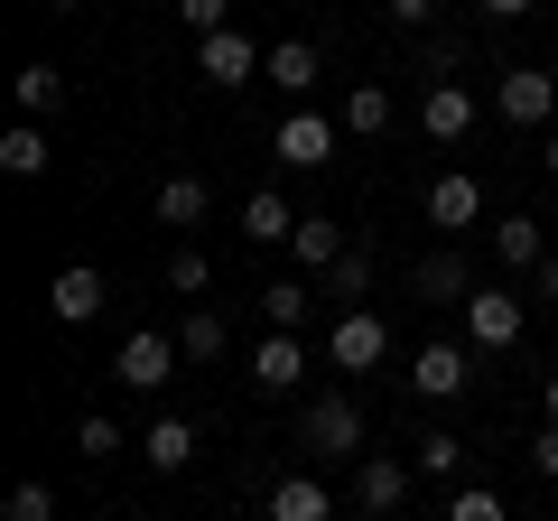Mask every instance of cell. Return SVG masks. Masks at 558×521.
<instances>
[{
	"label": "cell",
	"mask_w": 558,
	"mask_h": 521,
	"mask_svg": "<svg viewBox=\"0 0 558 521\" xmlns=\"http://www.w3.org/2000/svg\"><path fill=\"white\" fill-rule=\"evenodd\" d=\"M418 299H447V307H465V299H475V270H465L457 252H428V260H418Z\"/></svg>",
	"instance_id": "obj_21"
},
{
	"label": "cell",
	"mask_w": 558,
	"mask_h": 521,
	"mask_svg": "<svg viewBox=\"0 0 558 521\" xmlns=\"http://www.w3.org/2000/svg\"><path fill=\"white\" fill-rule=\"evenodd\" d=\"M168 289H178V299H205V289H215V260H205L196 242H178V252H168Z\"/></svg>",
	"instance_id": "obj_27"
},
{
	"label": "cell",
	"mask_w": 558,
	"mask_h": 521,
	"mask_svg": "<svg viewBox=\"0 0 558 521\" xmlns=\"http://www.w3.org/2000/svg\"><path fill=\"white\" fill-rule=\"evenodd\" d=\"M336 121H344V141H373V131H391V94H381V84H354V94L336 102Z\"/></svg>",
	"instance_id": "obj_22"
},
{
	"label": "cell",
	"mask_w": 558,
	"mask_h": 521,
	"mask_svg": "<svg viewBox=\"0 0 558 521\" xmlns=\"http://www.w3.org/2000/svg\"><path fill=\"white\" fill-rule=\"evenodd\" d=\"M10 102H20V121H47L65 102V75L57 65H20V84H10Z\"/></svg>",
	"instance_id": "obj_23"
},
{
	"label": "cell",
	"mask_w": 558,
	"mask_h": 521,
	"mask_svg": "<svg viewBox=\"0 0 558 521\" xmlns=\"http://www.w3.org/2000/svg\"><path fill=\"white\" fill-rule=\"evenodd\" d=\"M418 121H428V141L457 149L465 131H475V94H465V84H428V94H418Z\"/></svg>",
	"instance_id": "obj_12"
},
{
	"label": "cell",
	"mask_w": 558,
	"mask_h": 521,
	"mask_svg": "<svg viewBox=\"0 0 558 521\" xmlns=\"http://www.w3.org/2000/svg\"><path fill=\"white\" fill-rule=\"evenodd\" d=\"M381 10H391L400 28H428V20H438V0H381Z\"/></svg>",
	"instance_id": "obj_35"
},
{
	"label": "cell",
	"mask_w": 558,
	"mask_h": 521,
	"mask_svg": "<svg viewBox=\"0 0 558 521\" xmlns=\"http://www.w3.org/2000/svg\"><path fill=\"white\" fill-rule=\"evenodd\" d=\"M336 141H344V121L289 112V121H279V168H326V159H336Z\"/></svg>",
	"instance_id": "obj_7"
},
{
	"label": "cell",
	"mask_w": 558,
	"mask_h": 521,
	"mask_svg": "<svg viewBox=\"0 0 558 521\" xmlns=\"http://www.w3.org/2000/svg\"><path fill=\"white\" fill-rule=\"evenodd\" d=\"M270 521H336V494L317 475H279L270 484Z\"/></svg>",
	"instance_id": "obj_17"
},
{
	"label": "cell",
	"mask_w": 558,
	"mask_h": 521,
	"mask_svg": "<svg viewBox=\"0 0 558 521\" xmlns=\"http://www.w3.org/2000/svg\"><path fill=\"white\" fill-rule=\"evenodd\" d=\"M484 10H494V20H521V10H539V0H484Z\"/></svg>",
	"instance_id": "obj_37"
},
{
	"label": "cell",
	"mask_w": 558,
	"mask_h": 521,
	"mask_svg": "<svg viewBox=\"0 0 558 521\" xmlns=\"http://www.w3.org/2000/svg\"><path fill=\"white\" fill-rule=\"evenodd\" d=\"M0 521H57V494H47V484H10Z\"/></svg>",
	"instance_id": "obj_32"
},
{
	"label": "cell",
	"mask_w": 558,
	"mask_h": 521,
	"mask_svg": "<svg viewBox=\"0 0 558 521\" xmlns=\"http://www.w3.org/2000/svg\"><path fill=\"white\" fill-rule=\"evenodd\" d=\"M539 401H549V420H558V373H549V391H539Z\"/></svg>",
	"instance_id": "obj_39"
},
{
	"label": "cell",
	"mask_w": 558,
	"mask_h": 521,
	"mask_svg": "<svg viewBox=\"0 0 558 521\" xmlns=\"http://www.w3.org/2000/svg\"><path fill=\"white\" fill-rule=\"evenodd\" d=\"M410 475L418 465H400V457H363L354 465V502L363 512H400V502H410Z\"/></svg>",
	"instance_id": "obj_11"
},
{
	"label": "cell",
	"mask_w": 558,
	"mask_h": 521,
	"mask_svg": "<svg viewBox=\"0 0 558 521\" xmlns=\"http://www.w3.org/2000/svg\"><path fill=\"white\" fill-rule=\"evenodd\" d=\"M465 381H475V373H465V344H418V363H410L418 401H457Z\"/></svg>",
	"instance_id": "obj_10"
},
{
	"label": "cell",
	"mask_w": 558,
	"mask_h": 521,
	"mask_svg": "<svg viewBox=\"0 0 558 521\" xmlns=\"http://www.w3.org/2000/svg\"><path fill=\"white\" fill-rule=\"evenodd\" d=\"M289 252H299V270H317V280H326V270H336L354 242H344V223H336V215H299V242H289Z\"/></svg>",
	"instance_id": "obj_16"
},
{
	"label": "cell",
	"mask_w": 558,
	"mask_h": 521,
	"mask_svg": "<svg viewBox=\"0 0 558 521\" xmlns=\"http://www.w3.org/2000/svg\"><path fill=\"white\" fill-rule=\"evenodd\" d=\"M140 457L159 465V475H186V465H196V420H178V410H168V420H149Z\"/></svg>",
	"instance_id": "obj_14"
},
{
	"label": "cell",
	"mask_w": 558,
	"mask_h": 521,
	"mask_svg": "<svg viewBox=\"0 0 558 521\" xmlns=\"http://www.w3.org/2000/svg\"><path fill=\"white\" fill-rule=\"evenodd\" d=\"M363 289H373V252H363V242H354V252H344L336 270H326V299H344V307H354Z\"/></svg>",
	"instance_id": "obj_28"
},
{
	"label": "cell",
	"mask_w": 558,
	"mask_h": 521,
	"mask_svg": "<svg viewBox=\"0 0 558 521\" xmlns=\"http://www.w3.org/2000/svg\"><path fill=\"white\" fill-rule=\"evenodd\" d=\"M102 299H112V289H102V270H94V260H75V270H57V289H47V307H57V326H94V317H102Z\"/></svg>",
	"instance_id": "obj_9"
},
{
	"label": "cell",
	"mask_w": 558,
	"mask_h": 521,
	"mask_svg": "<svg viewBox=\"0 0 558 521\" xmlns=\"http://www.w3.org/2000/svg\"><path fill=\"white\" fill-rule=\"evenodd\" d=\"M381 354H391V326H381L373 307H344V317L326 326V363H336V373H373Z\"/></svg>",
	"instance_id": "obj_3"
},
{
	"label": "cell",
	"mask_w": 558,
	"mask_h": 521,
	"mask_svg": "<svg viewBox=\"0 0 558 521\" xmlns=\"http://www.w3.org/2000/svg\"><path fill=\"white\" fill-rule=\"evenodd\" d=\"M447 521H512V512H502V494H494V484H457Z\"/></svg>",
	"instance_id": "obj_31"
},
{
	"label": "cell",
	"mask_w": 558,
	"mask_h": 521,
	"mask_svg": "<svg viewBox=\"0 0 558 521\" xmlns=\"http://www.w3.org/2000/svg\"><path fill=\"white\" fill-rule=\"evenodd\" d=\"M252 381L270 391V401H279V391H299V381H307V344H299V336H270V344L252 354Z\"/></svg>",
	"instance_id": "obj_15"
},
{
	"label": "cell",
	"mask_w": 558,
	"mask_h": 521,
	"mask_svg": "<svg viewBox=\"0 0 558 521\" xmlns=\"http://www.w3.org/2000/svg\"><path fill=\"white\" fill-rule=\"evenodd\" d=\"M260 75H270L279 94H317V75H326V65H317V47H307V38H279Z\"/></svg>",
	"instance_id": "obj_19"
},
{
	"label": "cell",
	"mask_w": 558,
	"mask_h": 521,
	"mask_svg": "<svg viewBox=\"0 0 558 521\" xmlns=\"http://www.w3.org/2000/svg\"><path fill=\"white\" fill-rule=\"evenodd\" d=\"M494 252H502V270H539V260H549V233H539L531 215H502L494 223Z\"/></svg>",
	"instance_id": "obj_20"
},
{
	"label": "cell",
	"mask_w": 558,
	"mask_h": 521,
	"mask_svg": "<svg viewBox=\"0 0 558 521\" xmlns=\"http://www.w3.org/2000/svg\"><path fill=\"white\" fill-rule=\"evenodd\" d=\"M521 326H531V307H521L512 289H475V299H465V344H484V354H512Z\"/></svg>",
	"instance_id": "obj_4"
},
{
	"label": "cell",
	"mask_w": 558,
	"mask_h": 521,
	"mask_svg": "<svg viewBox=\"0 0 558 521\" xmlns=\"http://www.w3.org/2000/svg\"><path fill=\"white\" fill-rule=\"evenodd\" d=\"M299 447L307 457H363V401L354 391H317L299 420Z\"/></svg>",
	"instance_id": "obj_1"
},
{
	"label": "cell",
	"mask_w": 558,
	"mask_h": 521,
	"mask_svg": "<svg viewBox=\"0 0 558 521\" xmlns=\"http://www.w3.org/2000/svg\"><path fill=\"white\" fill-rule=\"evenodd\" d=\"M539 168H549V178H558V131H549V149H539Z\"/></svg>",
	"instance_id": "obj_38"
},
{
	"label": "cell",
	"mask_w": 558,
	"mask_h": 521,
	"mask_svg": "<svg viewBox=\"0 0 558 521\" xmlns=\"http://www.w3.org/2000/svg\"><path fill=\"white\" fill-rule=\"evenodd\" d=\"M260 65H270V47H252L242 28H215V38H196V75L215 84V94H233V84H252Z\"/></svg>",
	"instance_id": "obj_5"
},
{
	"label": "cell",
	"mask_w": 558,
	"mask_h": 521,
	"mask_svg": "<svg viewBox=\"0 0 558 521\" xmlns=\"http://www.w3.org/2000/svg\"><path fill=\"white\" fill-rule=\"evenodd\" d=\"M428 223H438V233H475V223H484V186L465 178V168L428 178Z\"/></svg>",
	"instance_id": "obj_8"
},
{
	"label": "cell",
	"mask_w": 558,
	"mask_h": 521,
	"mask_svg": "<svg viewBox=\"0 0 558 521\" xmlns=\"http://www.w3.org/2000/svg\"><path fill=\"white\" fill-rule=\"evenodd\" d=\"M494 112L512 121V131H539V121L558 112V65H502V94Z\"/></svg>",
	"instance_id": "obj_2"
},
{
	"label": "cell",
	"mask_w": 558,
	"mask_h": 521,
	"mask_svg": "<svg viewBox=\"0 0 558 521\" xmlns=\"http://www.w3.org/2000/svg\"><path fill=\"white\" fill-rule=\"evenodd\" d=\"M205 205H215V196H205V178H168L159 186V223H178V233H196Z\"/></svg>",
	"instance_id": "obj_25"
},
{
	"label": "cell",
	"mask_w": 558,
	"mask_h": 521,
	"mask_svg": "<svg viewBox=\"0 0 558 521\" xmlns=\"http://www.w3.org/2000/svg\"><path fill=\"white\" fill-rule=\"evenodd\" d=\"M457 465H465V438H438V428L418 438V475H428V484H447Z\"/></svg>",
	"instance_id": "obj_30"
},
{
	"label": "cell",
	"mask_w": 558,
	"mask_h": 521,
	"mask_svg": "<svg viewBox=\"0 0 558 521\" xmlns=\"http://www.w3.org/2000/svg\"><path fill=\"white\" fill-rule=\"evenodd\" d=\"M531 289H539V299H558V252H549V260L531 270Z\"/></svg>",
	"instance_id": "obj_36"
},
{
	"label": "cell",
	"mask_w": 558,
	"mask_h": 521,
	"mask_svg": "<svg viewBox=\"0 0 558 521\" xmlns=\"http://www.w3.org/2000/svg\"><path fill=\"white\" fill-rule=\"evenodd\" d=\"M223 344H233V336H223L215 307H186V317H178V354L186 363H223Z\"/></svg>",
	"instance_id": "obj_24"
},
{
	"label": "cell",
	"mask_w": 558,
	"mask_h": 521,
	"mask_svg": "<svg viewBox=\"0 0 558 521\" xmlns=\"http://www.w3.org/2000/svg\"><path fill=\"white\" fill-rule=\"evenodd\" d=\"M242 242H260V252H270V242H299V205L279 196V186H260V196L242 205Z\"/></svg>",
	"instance_id": "obj_13"
},
{
	"label": "cell",
	"mask_w": 558,
	"mask_h": 521,
	"mask_svg": "<svg viewBox=\"0 0 558 521\" xmlns=\"http://www.w3.org/2000/svg\"><path fill=\"white\" fill-rule=\"evenodd\" d=\"M531 475H549V484H558V420H539V428H531Z\"/></svg>",
	"instance_id": "obj_34"
},
{
	"label": "cell",
	"mask_w": 558,
	"mask_h": 521,
	"mask_svg": "<svg viewBox=\"0 0 558 521\" xmlns=\"http://www.w3.org/2000/svg\"><path fill=\"white\" fill-rule=\"evenodd\" d=\"M168 373H178V336H121V354H112V381H131V391H168Z\"/></svg>",
	"instance_id": "obj_6"
},
{
	"label": "cell",
	"mask_w": 558,
	"mask_h": 521,
	"mask_svg": "<svg viewBox=\"0 0 558 521\" xmlns=\"http://www.w3.org/2000/svg\"><path fill=\"white\" fill-rule=\"evenodd\" d=\"M47 159H57L47 121H10V131H0V168H10V178H47Z\"/></svg>",
	"instance_id": "obj_18"
},
{
	"label": "cell",
	"mask_w": 558,
	"mask_h": 521,
	"mask_svg": "<svg viewBox=\"0 0 558 521\" xmlns=\"http://www.w3.org/2000/svg\"><path fill=\"white\" fill-rule=\"evenodd\" d=\"M178 20L196 28V38H215V28H233V0H178Z\"/></svg>",
	"instance_id": "obj_33"
},
{
	"label": "cell",
	"mask_w": 558,
	"mask_h": 521,
	"mask_svg": "<svg viewBox=\"0 0 558 521\" xmlns=\"http://www.w3.org/2000/svg\"><path fill=\"white\" fill-rule=\"evenodd\" d=\"M121 447H131V438H121V420H112V410H94V420L75 428V457H94V465H102V457H121Z\"/></svg>",
	"instance_id": "obj_29"
},
{
	"label": "cell",
	"mask_w": 558,
	"mask_h": 521,
	"mask_svg": "<svg viewBox=\"0 0 558 521\" xmlns=\"http://www.w3.org/2000/svg\"><path fill=\"white\" fill-rule=\"evenodd\" d=\"M307 307H317V289H307V280H270V289H260V317H270V336H289Z\"/></svg>",
	"instance_id": "obj_26"
},
{
	"label": "cell",
	"mask_w": 558,
	"mask_h": 521,
	"mask_svg": "<svg viewBox=\"0 0 558 521\" xmlns=\"http://www.w3.org/2000/svg\"><path fill=\"white\" fill-rule=\"evenodd\" d=\"M47 10H57V20H65V10H84V0H47Z\"/></svg>",
	"instance_id": "obj_40"
}]
</instances>
